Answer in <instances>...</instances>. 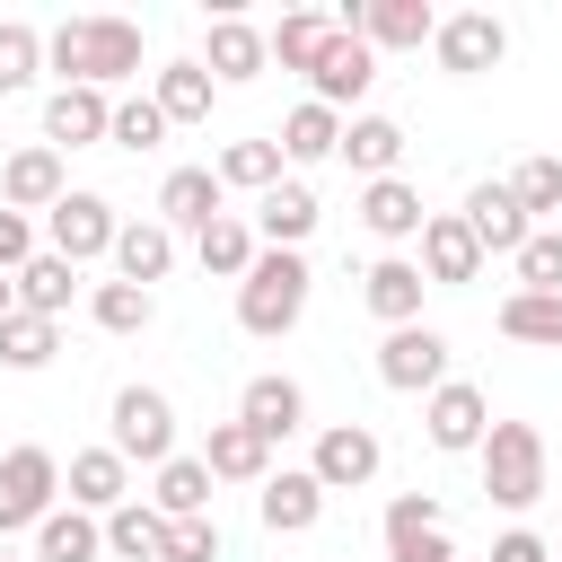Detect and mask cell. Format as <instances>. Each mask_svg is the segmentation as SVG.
Wrapping results in <instances>:
<instances>
[{
    "mask_svg": "<svg viewBox=\"0 0 562 562\" xmlns=\"http://www.w3.org/2000/svg\"><path fill=\"white\" fill-rule=\"evenodd\" d=\"M44 61L61 70V88H114L140 70V26L132 18H61L44 35Z\"/></svg>",
    "mask_w": 562,
    "mask_h": 562,
    "instance_id": "obj_1",
    "label": "cell"
},
{
    "mask_svg": "<svg viewBox=\"0 0 562 562\" xmlns=\"http://www.w3.org/2000/svg\"><path fill=\"white\" fill-rule=\"evenodd\" d=\"M307 281H316V272H307V255L263 246V255H255V272L237 281V325H246V334H263V342H272V334H290V325L307 316Z\"/></svg>",
    "mask_w": 562,
    "mask_h": 562,
    "instance_id": "obj_2",
    "label": "cell"
},
{
    "mask_svg": "<svg viewBox=\"0 0 562 562\" xmlns=\"http://www.w3.org/2000/svg\"><path fill=\"white\" fill-rule=\"evenodd\" d=\"M474 457H483V501L492 509H536L544 501V430L536 422H492Z\"/></svg>",
    "mask_w": 562,
    "mask_h": 562,
    "instance_id": "obj_3",
    "label": "cell"
},
{
    "mask_svg": "<svg viewBox=\"0 0 562 562\" xmlns=\"http://www.w3.org/2000/svg\"><path fill=\"white\" fill-rule=\"evenodd\" d=\"M123 465H167L176 457V404L158 386H114V439H105Z\"/></svg>",
    "mask_w": 562,
    "mask_h": 562,
    "instance_id": "obj_4",
    "label": "cell"
},
{
    "mask_svg": "<svg viewBox=\"0 0 562 562\" xmlns=\"http://www.w3.org/2000/svg\"><path fill=\"white\" fill-rule=\"evenodd\" d=\"M53 501H61L53 448H9V457H0V536H9V527H44Z\"/></svg>",
    "mask_w": 562,
    "mask_h": 562,
    "instance_id": "obj_5",
    "label": "cell"
},
{
    "mask_svg": "<svg viewBox=\"0 0 562 562\" xmlns=\"http://www.w3.org/2000/svg\"><path fill=\"white\" fill-rule=\"evenodd\" d=\"M334 26H351L369 53H422V44L439 35V9H430V0H351Z\"/></svg>",
    "mask_w": 562,
    "mask_h": 562,
    "instance_id": "obj_6",
    "label": "cell"
},
{
    "mask_svg": "<svg viewBox=\"0 0 562 562\" xmlns=\"http://www.w3.org/2000/svg\"><path fill=\"white\" fill-rule=\"evenodd\" d=\"M378 378H386L395 395H439V386H448V334H439V325H395V334L378 342Z\"/></svg>",
    "mask_w": 562,
    "mask_h": 562,
    "instance_id": "obj_7",
    "label": "cell"
},
{
    "mask_svg": "<svg viewBox=\"0 0 562 562\" xmlns=\"http://www.w3.org/2000/svg\"><path fill=\"white\" fill-rule=\"evenodd\" d=\"M386 562H457L448 509H439L430 492H395V501H386Z\"/></svg>",
    "mask_w": 562,
    "mask_h": 562,
    "instance_id": "obj_8",
    "label": "cell"
},
{
    "mask_svg": "<svg viewBox=\"0 0 562 562\" xmlns=\"http://www.w3.org/2000/svg\"><path fill=\"white\" fill-rule=\"evenodd\" d=\"M44 228H53V255H70V263L114 255V237H123V220H114L105 193H61V202L44 211Z\"/></svg>",
    "mask_w": 562,
    "mask_h": 562,
    "instance_id": "obj_9",
    "label": "cell"
},
{
    "mask_svg": "<svg viewBox=\"0 0 562 562\" xmlns=\"http://www.w3.org/2000/svg\"><path fill=\"white\" fill-rule=\"evenodd\" d=\"M378 465H386V448H378V430H369V422H334V430H316L307 474H316L325 492H360Z\"/></svg>",
    "mask_w": 562,
    "mask_h": 562,
    "instance_id": "obj_10",
    "label": "cell"
},
{
    "mask_svg": "<svg viewBox=\"0 0 562 562\" xmlns=\"http://www.w3.org/2000/svg\"><path fill=\"white\" fill-rule=\"evenodd\" d=\"M430 53H439V70H457V79H474V70H492V61L509 53V26H501L492 9H457V18H439V35H430Z\"/></svg>",
    "mask_w": 562,
    "mask_h": 562,
    "instance_id": "obj_11",
    "label": "cell"
},
{
    "mask_svg": "<svg viewBox=\"0 0 562 562\" xmlns=\"http://www.w3.org/2000/svg\"><path fill=\"white\" fill-rule=\"evenodd\" d=\"M369 79H378V53H369L351 26H334V35H325V53H316V70H307L316 105H334V114H342V105H360V97H369Z\"/></svg>",
    "mask_w": 562,
    "mask_h": 562,
    "instance_id": "obj_12",
    "label": "cell"
},
{
    "mask_svg": "<svg viewBox=\"0 0 562 562\" xmlns=\"http://www.w3.org/2000/svg\"><path fill=\"white\" fill-rule=\"evenodd\" d=\"M114 132V97L105 88H53L44 97V149H88Z\"/></svg>",
    "mask_w": 562,
    "mask_h": 562,
    "instance_id": "obj_13",
    "label": "cell"
},
{
    "mask_svg": "<svg viewBox=\"0 0 562 562\" xmlns=\"http://www.w3.org/2000/svg\"><path fill=\"white\" fill-rule=\"evenodd\" d=\"M422 422H430V448L465 457V448H483V430H492V404H483V386L448 378V386H439V395L422 404Z\"/></svg>",
    "mask_w": 562,
    "mask_h": 562,
    "instance_id": "obj_14",
    "label": "cell"
},
{
    "mask_svg": "<svg viewBox=\"0 0 562 562\" xmlns=\"http://www.w3.org/2000/svg\"><path fill=\"white\" fill-rule=\"evenodd\" d=\"M61 193H70L61 149H44V140H35V149H9V158H0V202H9V211H53Z\"/></svg>",
    "mask_w": 562,
    "mask_h": 562,
    "instance_id": "obj_15",
    "label": "cell"
},
{
    "mask_svg": "<svg viewBox=\"0 0 562 562\" xmlns=\"http://www.w3.org/2000/svg\"><path fill=\"white\" fill-rule=\"evenodd\" d=\"M474 272H483V246H474L465 211H430V228H422V281L457 290V281H474Z\"/></svg>",
    "mask_w": 562,
    "mask_h": 562,
    "instance_id": "obj_16",
    "label": "cell"
},
{
    "mask_svg": "<svg viewBox=\"0 0 562 562\" xmlns=\"http://www.w3.org/2000/svg\"><path fill=\"white\" fill-rule=\"evenodd\" d=\"M422 263H404V255H378L369 272H360V299H369V316L395 334V325H422Z\"/></svg>",
    "mask_w": 562,
    "mask_h": 562,
    "instance_id": "obj_17",
    "label": "cell"
},
{
    "mask_svg": "<svg viewBox=\"0 0 562 562\" xmlns=\"http://www.w3.org/2000/svg\"><path fill=\"white\" fill-rule=\"evenodd\" d=\"M61 492H70V509L114 518V509L132 501V465H123L114 448H79V457H70V474H61Z\"/></svg>",
    "mask_w": 562,
    "mask_h": 562,
    "instance_id": "obj_18",
    "label": "cell"
},
{
    "mask_svg": "<svg viewBox=\"0 0 562 562\" xmlns=\"http://www.w3.org/2000/svg\"><path fill=\"white\" fill-rule=\"evenodd\" d=\"M465 228H474V246H483V255H518V246L536 237V220L518 211V193H509V184H474V193H465Z\"/></svg>",
    "mask_w": 562,
    "mask_h": 562,
    "instance_id": "obj_19",
    "label": "cell"
},
{
    "mask_svg": "<svg viewBox=\"0 0 562 562\" xmlns=\"http://www.w3.org/2000/svg\"><path fill=\"white\" fill-rule=\"evenodd\" d=\"M255 509H263L272 536H307V527L325 518V483H316L307 465H281V474H263V501H255Z\"/></svg>",
    "mask_w": 562,
    "mask_h": 562,
    "instance_id": "obj_20",
    "label": "cell"
},
{
    "mask_svg": "<svg viewBox=\"0 0 562 562\" xmlns=\"http://www.w3.org/2000/svg\"><path fill=\"white\" fill-rule=\"evenodd\" d=\"M360 228L386 237V246H404V237L430 228V211H422V193H413L404 176H378V184H360Z\"/></svg>",
    "mask_w": 562,
    "mask_h": 562,
    "instance_id": "obj_21",
    "label": "cell"
},
{
    "mask_svg": "<svg viewBox=\"0 0 562 562\" xmlns=\"http://www.w3.org/2000/svg\"><path fill=\"white\" fill-rule=\"evenodd\" d=\"M237 422L263 430V439H290V430H307V386H299V378H246Z\"/></svg>",
    "mask_w": 562,
    "mask_h": 562,
    "instance_id": "obj_22",
    "label": "cell"
},
{
    "mask_svg": "<svg viewBox=\"0 0 562 562\" xmlns=\"http://www.w3.org/2000/svg\"><path fill=\"white\" fill-rule=\"evenodd\" d=\"M202 465H211V483H263V474H272V439L246 430V422H211Z\"/></svg>",
    "mask_w": 562,
    "mask_h": 562,
    "instance_id": "obj_23",
    "label": "cell"
},
{
    "mask_svg": "<svg viewBox=\"0 0 562 562\" xmlns=\"http://www.w3.org/2000/svg\"><path fill=\"white\" fill-rule=\"evenodd\" d=\"M220 193H228V184H220V167H176V176L158 184V220L202 237V228L220 220Z\"/></svg>",
    "mask_w": 562,
    "mask_h": 562,
    "instance_id": "obj_24",
    "label": "cell"
},
{
    "mask_svg": "<svg viewBox=\"0 0 562 562\" xmlns=\"http://www.w3.org/2000/svg\"><path fill=\"white\" fill-rule=\"evenodd\" d=\"M395 158H404V123H395V114H351V123H342V167H351V176L378 184V176H395Z\"/></svg>",
    "mask_w": 562,
    "mask_h": 562,
    "instance_id": "obj_25",
    "label": "cell"
},
{
    "mask_svg": "<svg viewBox=\"0 0 562 562\" xmlns=\"http://www.w3.org/2000/svg\"><path fill=\"white\" fill-rule=\"evenodd\" d=\"M167 263H176V228L167 220H123V237H114V281H167Z\"/></svg>",
    "mask_w": 562,
    "mask_h": 562,
    "instance_id": "obj_26",
    "label": "cell"
},
{
    "mask_svg": "<svg viewBox=\"0 0 562 562\" xmlns=\"http://www.w3.org/2000/svg\"><path fill=\"white\" fill-rule=\"evenodd\" d=\"M272 61V35H255L246 18H211V44H202V70L211 79H255Z\"/></svg>",
    "mask_w": 562,
    "mask_h": 562,
    "instance_id": "obj_27",
    "label": "cell"
},
{
    "mask_svg": "<svg viewBox=\"0 0 562 562\" xmlns=\"http://www.w3.org/2000/svg\"><path fill=\"white\" fill-rule=\"evenodd\" d=\"M316 220H325V211H316V193H307V184H272V193L255 202V237H263V246H290V255L307 246V228H316Z\"/></svg>",
    "mask_w": 562,
    "mask_h": 562,
    "instance_id": "obj_28",
    "label": "cell"
},
{
    "mask_svg": "<svg viewBox=\"0 0 562 562\" xmlns=\"http://www.w3.org/2000/svg\"><path fill=\"white\" fill-rule=\"evenodd\" d=\"M281 158L290 167H316V158H342V114L334 105H290V123H281Z\"/></svg>",
    "mask_w": 562,
    "mask_h": 562,
    "instance_id": "obj_29",
    "label": "cell"
},
{
    "mask_svg": "<svg viewBox=\"0 0 562 562\" xmlns=\"http://www.w3.org/2000/svg\"><path fill=\"white\" fill-rule=\"evenodd\" d=\"M149 509H158L167 527H176V518H211V465H202V457H167Z\"/></svg>",
    "mask_w": 562,
    "mask_h": 562,
    "instance_id": "obj_30",
    "label": "cell"
},
{
    "mask_svg": "<svg viewBox=\"0 0 562 562\" xmlns=\"http://www.w3.org/2000/svg\"><path fill=\"white\" fill-rule=\"evenodd\" d=\"M501 334L536 342V351H562V290H509L501 299Z\"/></svg>",
    "mask_w": 562,
    "mask_h": 562,
    "instance_id": "obj_31",
    "label": "cell"
},
{
    "mask_svg": "<svg viewBox=\"0 0 562 562\" xmlns=\"http://www.w3.org/2000/svg\"><path fill=\"white\" fill-rule=\"evenodd\" d=\"M193 255H202V272H220V281H246V272H255V255H263V237H255L246 220H228V211H220V220L193 237Z\"/></svg>",
    "mask_w": 562,
    "mask_h": 562,
    "instance_id": "obj_32",
    "label": "cell"
},
{
    "mask_svg": "<svg viewBox=\"0 0 562 562\" xmlns=\"http://www.w3.org/2000/svg\"><path fill=\"white\" fill-rule=\"evenodd\" d=\"M97 553H105V518L88 509H53L35 527V562H97Z\"/></svg>",
    "mask_w": 562,
    "mask_h": 562,
    "instance_id": "obj_33",
    "label": "cell"
},
{
    "mask_svg": "<svg viewBox=\"0 0 562 562\" xmlns=\"http://www.w3.org/2000/svg\"><path fill=\"white\" fill-rule=\"evenodd\" d=\"M70 299H79V263H70V255H35V263L18 272V307H26V316H61Z\"/></svg>",
    "mask_w": 562,
    "mask_h": 562,
    "instance_id": "obj_34",
    "label": "cell"
},
{
    "mask_svg": "<svg viewBox=\"0 0 562 562\" xmlns=\"http://www.w3.org/2000/svg\"><path fill=\"white\" fill-rule=\"evenodd\" d=\"M211 88H220V79H211L202 61H167L149 97H158V114H167V123H202V114H211Z\"/></svg>",
    "mask_w": 562,
    "mask_h": 562,
    "instance_id": "obj_35",
    "label": "cell"
},
{
    "mask_svg": "<svg viewBox=\"0 0 562 562\" xmlns=\"http://www.w3.org/2000/svg\"><path fill=\"white\" fill-rule=\"evenodd\" d=\"M220 184H237V193H272L281 184V140H228L220 149Z\"/></svg>",
    "mask_w": 562,
    "mask_h": 562,
    "instance_id": "obj_36",
    "label": "cell"
},
{
    "mask_svg": "<svg viewBox=\"0 0 562 562\" xmlns=\"http://www.w3.org/2000/svg\"><path fill=\"white\" fill-rule=\"evenodd\" d=\"M105 553H123V562H158V553H167V518L140 509V501H123V509L105 518Z\"/></svg>",
    "mask_w": 562,
    "mask_h": 562,
    "instance_id": "obj_37",
    "label": "cell"
},
{
    "mask_svg": "<svg viewBox=\"0 0 562 562\" xmlns=\"http://www.w3.org/2000/svg\"><path fill=\"white\" fill-rule=\"evenodd\" d=\"M325 35H334V18H325V9H290V18L272 26V61H281V70H316Z\"/></svg>",
    "mask_w": 562,
    "mask_h": 562,
    "instance_id": "obj_38",
    "label": "cell"
},
{
    "mask_svg": "<svg viewBox=\"0 0 562 562\" xmlns=\"http://www.w3.org/2000/svg\"><path fill=\"white\" fill-rule=\"evenodd\" d=\"M88 316H97L105 334H140V325L158 316V299H149L140 281H97V290H88Z\"/></svg>",
    "mask_w": 562,
    "mask_h": 562,
    "instance_id": "obj_39",
    "label": "cell"
},
{
    "mask_svg": "<svg viewBox=\"0 0 562 562\" xmlns=\"http://www.w3.org/2000/svg\"><path fill=\"white\" fill-rule=\"evenodd\" d=\"M35 70H44V35L26 18H0V97L35 88Z\"/></svg>",
    "mask_w": 562,
    "mask_h": 562,
    "instance_id": "obj_40",
    "label": "cell"
},
{
    "mask_svg": "<svg viewBox=\"0 0 562 562\" xmlns=\"http://www.w3.org/2000/svg\"><path fill=\"white\" fill-rule=\"evenodd\" d=\"M53 351H61V334H53V316H26V307H18V316L0 325V360H9V369H44Z\"/></svg>",
    "mask_w": 562,
    "mask_h": 562,
    "instance_id": "obj_41",
    "label": "cell"
},
{
    "mask_svg": "<svg viewBox=\"0 0 562 562\" xmlns=\"http://www.w3.org/2000/svg\"><path fill=\"white\" fill-rule=\"evenodd\" d=\"M114 149H158L167 140V114H158V97H114V132H105Z\"/></svg>",
    "mask_w": 562,
    "mask_h": 562,
    "instance_id": "obj_42",
    "label": "cell"
},
{
    "mask_svg": "<svg viewBox=\"0 0 562 562\" xmlns=\"http://www.w3.org/2000/svg\"><path fill=\"white\" fill-rule=\"evenodd\" d=\"M509 263H518V290H562V228H536Z\"/></svg>",
    "mask_w": 562,
    "mask_h": 562,
    "instance_id": "obj_43",
    "label": "cell"
},
{
    "mask_svg": "<svg viewBox=\"0 0 562 562\" xmlns=\"http://www.w3.org/2000/svg\"><path fill=\"white\" fill-rule=\"evenodd\" d=\"M509 193H518V211H527V220L562 211V158H527V167L509 176Z\"/></svg>",
    "mask_w": 562,
    "mask_h": 562,
    "instance_id": "obj_44",
    "label": "cell"
},
{
    "mask_svg": "<svg viewBox=\"0 0 562 562\" xmlns=\"http://www.w3.org/2000/svg\"><path fill=\"white\" fill-rule=\"evenodd\" d=\"M158 562H220V518H176Z\"/></svg>",
    "mask_w": 562,
    "mask_h": 562,
    "instance_id": "obj_45",
    "label": "cell"
},
{
    "mask_svg": "<svg viewBox=\"0 0 562 562\" xmlns=\"http://www.w3.org/2000/svg\"><path fill=\"white\" fill-rule=\"evenodd\" d=\"M26 263H35V228H26V211L0 202V272H26Z\"/></svg>",
    "mask_w": 562,
    "mask_h": 562,
    "instance_id": "obj_46",
    "label": "cell"
},
{
    "mask_svg": "<svg viewBox=\"0 0 562 562\" xmlns=\"http://www.w3.org/2000/svg\"><path fill=\"white\" fill-rule=\"evenodd\" d=\"M492 562H553V544H544L536 527H509V536L492 544Z\"/></svg>",
    "mask_w": 562,
    "mask_h": 562,
    "instance_id": "obj_47",
    "label": "cell"
},
{
    "mask_svg": "<svg viewBox=\"0 0 562 562\" xmlns=\"http://www.w3.org/2000/svg\"><path fill=\"white\" fill-rule=\"evenodd\" d=\"M18 316V272H0V325Z\"/></svg>",
    "mask_w": 562,
    "mask_h": 562,
    "instance_id": "obj_48",
    "label": "cell"
},
{
    "mask_svg": "<svg viewBox=\"0 0 562 562\" xmlns=\"http://www.w3.org/2000/svg\"><path fill=\"white\" fill-rule=\"evenodd\" d=\"M0 562H9V553H0Z\"/></svg>",
    "mask_w": 562,
    "mask_h": 562,
    "instance_id": "obj_49",
    "label": "cell"
}]
</instances>
